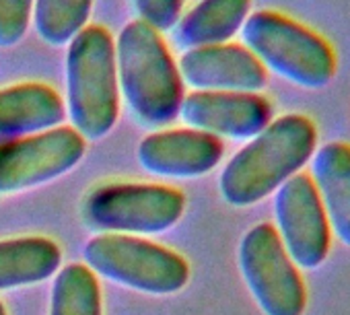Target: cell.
Masks as SVG:
<instances>
[{"label":"cell","mask_w":350,"mask_h":315,"mask_svg":"<svg viewBox=\"0 0 350 315\" xmlns=\"http://www.w3.org/2000/svg\"><path fill=\"white\" fill-rule=\"evenodd\" d=\"M317 148L315 122L303 113L272 120L233 154L221 174V194L231 206H252L301 174Z\"/></svg>","instance_id":"6da1fadb"},{"label":"cell","mask_w":350,"mask_h":315,"mask_svg":"<svg viewBox=\"0 0 350 315\" xmlns=\"http://www.w3.org/2000/svg\"><path fill=\"white\" fill-rule=\"evenodd\" d=\"M118 85L144 126H167L180 115L184 83L161 33L142 21L128 23L116 44Z\"/></svg>","instance_id":"7a4b0ae2"},{"label":"cell","mask_w":350,"mask_h":315,"mask_svg":"<svg viewBox=\"0 0 350 315\" xmlns=\"http://www.w3.org/2000/svg\"><path fill=\"white\" fill-rule=\"evenodd\" d=\"M116 44L101 25H87L68 44L66 91L72 128L97 140L111 132L120 113Z\"/></svg>","instance_id":"3957f363"},{"label":"cell","mask_w":350,"mask_h":315,"mask_svg":"<svg viewBox=\"0 0 350 315\" xmlns=\"http://www.w3.org/2000/svg\"><path fill=\"white\" fill-rule=\"evenodd\" d=\"M243 46L258 58L266 72L301 89L327 87L338 70V58L332 44L311 27L270 9L247 17Z\"/></svg>","instance_id":"277c9868"},{"label":"cell","mask_w":350,"mask_h":315,"mask_svg":"<svg viewBox=\"0 0 350 315\" xmlns=\"http://www.w3.org/2000/svg\"><path fill=\"white\" fill-rule=\"evenodd\" d=\"M93 274L150 295H171L188 284V262L163 245L132 235L105 233L85 245Z\"/></svg>","instance_id":"5b68a950"},{"label":"cell","mask_w":350,"mask_h":315,"mask_svg":"<svg viewBox=\"0 0 350 315\" xmlns=\"http://www.w3.org/2000/svg\"><path fill=\"white\" fill-rule=\"evenodd\" d=\"M186 196L159 184H111L97 188L83 204L91 229L126 233H163L182 219Z\"/></svg>","instance_id":"8992f818"},{"label":"cell","mask_w":350,"mask_h":315,"mask_svg":"<svg viewBox=\"0 0 350 315\" xmlns=\"http://www.w3.org/2000/svg\"><path fill=\"white\" fill-rule=\"evenodd\" d=\"M243 280L266 315H303L307 288L299 268L288 258L274 225L252 227L239 245Z\"/></svg>","instance_id":"52a82bcc"},{"label":"cell","mask_w":350,"mask_h":315,"mask_svg":"<svg viewBox=\"0 0 350 315\" xmlns=\"http://www.w3.org/2000/svg\"><path fill=\"white\" fill-rule=\"evenodd\" d=\"M75 128H52L0 144V194L21 192L70 172L85 154Z\"/></svg>","instance_id":"ba28073f"},{"label":"cell","mask_w":350,"mask_h":315,"mask_svg":"<svg viewBox=\"0 0 350 315\" xmlns=\"http://www.w3.org/2000/svg\"><path fill=\"white\" fill-rule=\"evenodd\" d=\"M276 233L297 268L315 270L329 254L332 229L311 176L297 174L276 190Z\"/></svg>","instance_id":"9c48e42d"},{"label":"cell","mask_w":350,"mask_h":315,"mask_svg":"<svg viewBox=\"0 0 350 315\" xmlns=\"http://www.w3.org/2000/svg\"><path fill=\"white\" fill-rule=\"evenodd\" d=\"M272 103L260 93L194 91L184 97L180 115L200 132L217 138L250 140L272 122Z\"/></svg>","instance_id":"30bf717a"},{"label":"cell","mask_w":350,"mask_h":315,"mask_svg":"<svg viewBox=\"0 0 350 315\" xmlns=\"http://www.w3.org/2000/svg\"><path fill=\"white\" fill-rule=\"evenodd\" d=\"M180 77L196 91L260 93L268 83L266 68L239 44H221L186 50L180 58Z\"/></svg>","instance_id":"8fae6325"},{"label":"cell","mask_w":350,"mask_h":315,"mask_svg":"<svg viewBox=\"0 0 350 315\" xmlns=\"http://www.w3.org/2000/svg\"><path fill=\"white\" fill-rule=\"evenodd\" d=\"M223 152L221 138L194 128H175L144 136L138 144V161L152 176L200 178L219 165Z\"/></svg>","instance_id":"7c38bea8"},{"label":"cell","mask_w":350,"mask_h":315,"mask_svg":"<svg viewBox=\"0 0 350 315\" xmlns=\"http://www.w3.org/2000/svg\"><path fill=\"white\" fill-rule=\"evenodd\" d=\"M311 180L332 233L350 247V144L332 140L315 148Z\"/></svg>","instance_id":"4fadbf2b"},{"label":"cell","mask_w":350,"mask_h":315,"mask_svg":"<svg viewBox=\"0 0 350 315\" xmlns=\"http://www.w3.org/2000/svg\"><path fill=\"white\" fill-rule=\"evenodd\" d=\"M64 115L60 95L44 83L0 89V136H33L58 128Z\"/></svg>","instance_id":"5bb4252c"},{"label":"cell","mask_w":350,"mask_h":315,"mask_svg":"<svg viewBox=\"0 0 350 315\" xmlns=\"http://www.w3.org/2000/svg\"><path fill=\"white\" fill-rule=\"evenodd\" d=\"M252 15V0H200L175 25L186 48L229 44Z\"/></svg>","instance_id":"9a60e30c"},{"label":"cell","mask_w":350,"mask_h":315,"mask_svg":"<svg viewBox=\"0 0 350 315\" xmlns=\"http://www.w3.org/2000/svg\"><path fill=\"white\" fill-rule=\"evenodd\" d=\"M62 251L46 237L0 241V290L38 284L60 268Z\"/></svg>","instance_id":"2e32d148"},{"label":"cell","mask_w":350,"mask_h":315,"mask_svg":"<svg viewBox=\"0 0 350 315\" xmlns=\"http://www.w3.org/2000/svg\"><path fill=\"white\" fill-rule=\"evenodd\" d=\"M93 0H36L33 23L48 46H66L91 17Z\"/></svg>","instance_id":"e0dca14e"},{"label":"cell","mask_w":350,"mask_h":315,"mask_svg":"<svg viewBox=\"0 0 350 315\" xmlns=\"http://www.w3.org/2000/svg\"><path fill=\"white\" fill-rule=\"evenodd\" d=\"M50 315H101L99 282L87 266L70 264L56 276Z\"/></svg>","instance_id":"ac0fdd59"},{"label":"cell","mask_w":350,"mask_h":315,"mask_svg":"<svg viewBox=\"0 0 350 315\" xmlns=\"http://www.w3.org/2000/svg\"><path fill=\"white\" fill-rule=\"evenodd\" d=\"M36 0H0V48L17 46L33 19Z\"/></svg>","instance_id":"d6986e66"},{"label":"cell","mask_w":350,"mask_h":315,"mask_svg":"<svg viewBox=\"0 0 350 315\" xmlns=\"http://www.w3.org/2000/svg\"><path fill=\"white\" fill-rule=\"evenodd\" d=\"M138 13V21L161 31L175 29L182 19L184 0H132Z\"/></svg>","instance_id":"ffe728a7"},{"label":"cell","mask_w":350,"mask_h":315,"mask_svg":"<svg viewBox=\"0 0 350 315\" xmlns=\"http://www.w3.org/2000/svg\"><path fill=\"white\" fill-rule=\"evenodd\" d=\"M0 315H7V311H5V305L0 303Z\"/></svg>","instance_id":"44dd1931"}]
</instances>
